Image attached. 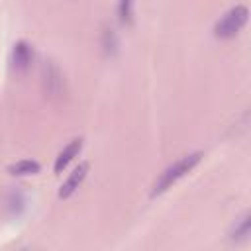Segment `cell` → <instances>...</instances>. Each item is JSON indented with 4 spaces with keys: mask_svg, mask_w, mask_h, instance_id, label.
Returning a JSON list of instances; mask_svg holds the SVG:
<instances>
[{
    "mask_svg": "<svg viewBox=\"0 0 251 251\" xmlns=\"http://www.w3.org/2000/svg\"><path fill=\"white\" fill-rule=\"evenodd\" d=\"M82 149V137H76V139H73L59 155H57V159H55V173H63L65 169H67V165L78 155V151Z\"/></svg>",
    "mask_w": 251,
    "mask_h": 251,
    "instance_id": "277c9868",
    "label": "cell"
},
{
    "mask_svg": "<svg viewBox=\"0 0 251 251\" xmlns=\"http://www.w3.org/2000/svg\"><path fill=\"white\" fill-rule=\"evenodd\" d=\"M235 235H241V237L249 235V216H245V218L241 220V226L235 229Z\"/></svg>",
    "mask_w": 251,
    "mask_h": 251,
    "instance_id": "ba28073f",
    "label": "cell"
},
{
    "mask_svg": "<svg viewBox=\"0 0 251 251\" xmlns=\"http://www.w3.org/2000/svg\"><path fill=\"white\" fill-rule=\"evenodd\" d=\"M86 175H88V163L86 161H82V163H78L75 169H73V173L67 176V180L61 184V188H59V198H69V196H73L75 194V190L82 184V180L86 178Z\"/></svg>",
    "mask_w": 251,
    "mask_h": 251,
    "instance_id": "3957f363",
    "label": "cell"
},
{
    "mask_svg": "<svg viewBox=\"0 0 251 251\" xmlns=\"http://www.w3.org/2000/svg\"><path fill=\"white\" fill-rule=\"evenodd\" d=\"M33 59V51H31V45L27 41H18L14 45V53H12V61H14V67L18 71H25L29 67Z\"/></svg>",
    "mask_w": 251,
    "mask_h": 251,
    "instance_id": "5b68a950",
    "label": "cell"
},
{
    "mask_svg": "<svg viewBox=\"0 0 251 251\" xmlns=\"http://www.w3.org/2000/svg\"><path fill=\"white\" fill-rule=\"evenodd\" d=\"M247 18H249V10L247 6L243 4H237L233 6L231 10H227L214 25V35L220 37V39H229V37H235L243 25L247 24Z\"/></svg>",
    "mask_w": 251,
    "mask_h": 251,
    "instance_id": "7a4b0ae2",
    "label": "cell"
},
{
    "mask_svg": "<svg viewBox=\"0 0 251 251\" xmlns=\"http://www.w3.org/2000/svg\"><path fill=\"white\" fill-rule=\"evenodd\" d=\"M200 161H202V153L196 151V153H188V155L180 157L178 161H175L173 165H169V167L161 173V176L157 178V182H155V186H153V196L165 192V190H167L169 186H173L178 178H182L186 173H190Z\"/></svg>",
    "mask_w": 251,
    "mask_h": 251,
    "instance_id": "6da1fadb",
    "label": "cell"
},
{
    "mask_svg": "<svg viewBox=\"0 0 251 251\" xmlns=\"http://www.w3.org/2000/svg\"><path fill=\"white\" fill-rule=\"evenodd\" d=\"M131 6H133V0H120V18L124 24H131Z\"/></svg>",
    "mask_w": 251,
    "mask_h": 251,
    "instance_id": "52a82bcc",
    "label": "cell"
},
{
    "mask_svg": "<svg viewBox=\"0 0 251 251\" xmlns=\"http://www.w3.org/2000/svg\"><path fill=\"white\" fill-rule=\"evenodd\" d=\"M39 171H41V165L31 159H22L8 167V173L14 176H29V175H37Z\"/></svg>",
    "mask_w": 251,
    "mask_h": 251,
    "instance_id": "8992f818",
    "label": "cell"
}]
</instances>
